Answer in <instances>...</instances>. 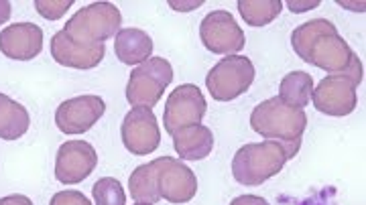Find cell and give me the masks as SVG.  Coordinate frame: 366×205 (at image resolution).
<instances>
[{
  "label": "cell",
  "mask_w": 366,
  "mask_h": 205,
  "mask_svg": "<svg viewBox=\"0 0 366 205\" xmlns=\"http://www.w3.org/2000/svg\"><path fill=\"white\" fill-rule=\"evenodd\" d=\"M301 139L295 141L249 142L236 151L232 159V175L240 185L257 187L281 173L285 163L300 153Z\"/></svg>",
  "instance_id": "obj_1"
},
{
  "label": "cell",
  "mask_w": 366,
  "mask_h": 205,
  "mask_svg": "<svg viewBox=\"0 0 366 205\" xmlns=\"http://www.w3.org/2000/svg\"><path fill=\"white\" fill-rule=\"evenodd\" d=\"M250 126L264 141H295L307 129V116L300 108H291L279 98L261 102L250 114Z\"/></svg>",
  "instance_id": "obj_2"
},
{
  "label": "cell",
  "mask_w": 366,
  "mask_h": 205,
  "mask_svg": "<svg viewBox=\"0 0 366 205\" xmlns=\"http://www.w3.org/2000/svg\"><path fill=\"white\" fill-rule=\"evenodd\" d=\"M122 14L112 2H92L74 14L66 23L69 37L79 43H104L120 31Z\"/></svg>",
  "instance_id": "obj_3"
},
{
  "label": "cell",
  "mask_w": 366,
  "mask_h": 205,
  "mask_svg": "<svg viewBox=\"0 0 366 205\" xmlns=\"http://www.w3.org/2000/svg\"><path fill=\"white\" fill-rule=\"evenodd\" d=\"M173 79V67L163 57H151L137 65L127 84V100L132 108H153Z\"/></svg>",
  "instance_id": "obj_4"
},
{
  "label": "cell",
  "mask_w": 366,
  "mask_h": 205,
  "mask_svg": "<svg viewBox=\"0 0 366 205\" xmlns=\"http://www.w3.org/2000/svg\"><path fill=\"white\" fill-rule=\"evenodd\" d=\"M254 81V65L244 55H226L209 69L206 88L218 102L236 100L249 90Z\"/></svg>",
  "instance_id": "obj_5"
},
{
  "label": "cell",
  "mask_w": 366,
  "mask_h": 205,
  "mask_svg": "<svg viewBox=\"0 0 366 205\" xmlns=\"http://www.w3.org/2000/svg\"><path fill=\"white\" fill-rule=\"evenodd\" d=\"M206 110H208V102L197 86L194 84L177 86L165 102V112H163L165 130L173 136L177 130L202 124Z\"/></svg>",
  "instance_id": "obj_6"
},
{
  "label": "cell",
  "mask_w": 366,
  "mask_h": 205,
  "mask_svg": "<svg viewBox=\"0 0 366 205\" xmlns=\"http://www.w3.org/2000/svg\"><path fill=\"white\" fill-rule=\"evenodd\" d=\"M199 39L216 55H238L247 45L244 31L228 11H212L199 25Z\"/></svg>",
  "instance_id": "obj_7"
},
{
  "label": "cell",
  "mask_w": 366,
  "mask_h": 205,
  "mask_svg": "<svg viewBox=\"0 0 366 205\" xmlns=\"http://www.w3.org/2000/svg\"><path fill=\"white\" fill-rule=\"evenodd\" d=\"M120 136L127 146V151L137 156L155 153L161 144V129L153 110L149 108H132L129 114L124 116Z\"/></svg>",
  "instance_id": "obj_8"
},
{
  "label": "cell",
  "mask_w": 366,
  "mask_h": 205,
  "mask_svg": "<svg viewBox=\"0 0 366 205\" xmlns=\"http://www.w3.org/2000/svg\"><path fill=\"white\" fill-rule=\"evenodd\" d=\"M157 189L161 199L169 204H187L196 197V173L183 163L182 159L161 156L159 159Z\"/></svg>",
  "instance_id": "obj_9"
},
{
  "label": "cell",
  "mask_w": 366,
  "mask_h": 205,
  "mask_svg": "<svg viewBox=\"0 0 366 205\" xmlns=\"http://www.w3.org/2000/svg\"><path fill=\"white\" fill-rule=\"evenodd\" d=\"M98 165V154L90 142L67 141L55 156V179L64 185H76L88 179Z\"/></svg>",
  "instance_id": "obj_10"
},
{
  "label": "cell",
  "mask_w": 366,
  "mask_h": 205,
  "mask_svg": "<svg viewBox=\"0 0 366 205\" xmlns=\"http://www.w3.org/2000/svg\"><path fill=\"white\" fill-rule=\"evenodd\" d=\"M106 104L100 96H78L59 104L55 124L64 134H84L104 116Z\"/></svg>",
  "instance_id": "obj_11"
},
{
  "label": "cell",
  "mask_w": 366,
  "mask_h": 205,
  "mask_svg": "<svg viewBox=\"0 0 366 205\" xmlns=\"http://www.w3.org/2000/svg\"><path fill=\"white\" fill-rule=\"evenodd\" d=\"M312 102L322 114L348 116L354 112L358 96H356V88L348 79L332 74L324 77L317 84V88H314Z\"/></svg>",
  "instance_id": "obj_12"
},
{
  "label": "cell",
  "mask_w": 366,
  "mask_h": 205,
  "mask_svg": "<svg viewBox=\"0 0 366 205\" xmlns=\"http://www.w3.org/2000/svg\"><path fill=\"white\" fill-rule=\"evenodd\" d=\"M106 47L104 43H79L67 35L61 29L55 33L51 39V55L53 59L64 67H74V69H94L96 65L102 64Z\"/></svg>",
  "instance_id": "obj_13"
},
{
  "label": "cell",
  "mask_w": 366,
  "mask_h": 205,
  "mask_svg": "<svg viewBox=\"0 0 366 205\" xmlns=\"http://www.w3.org/2000/svg\"><path fill=\"white\" fill-rule=\"evenodd\" d=\"M43 49V31L35 23H14L0 31V51L14 61H31Z\"/></svg>",
  "instance_id": "obj_14"
},
{
  "label": "cell",
  "mask_w": 366,
  "mask_h": 205,
  "mask_svg": "<svg viewBox=\"0 0 366 205\" xmlns=\"http://www.w3.org/2000/svg\"><path fill=\"white\" fill-rule=\"evenodd\" d=\"M352 49L350 45L342 39V35L336 33H326L315 39L314 45L310 47L305 64H312L320 69H326L327 74H338L342 71L350 57H352Z\"/></svg>",
  "instance_id": "obj_15"
},
{
  "label": "cell",
  "mask_w": 366,
  "mask_h": 205,
  "mask_svg": "<svg viewBox=\"0 0 366 205\" xmlns=\"http://www.w3.org/2000/svg\"><path fill=\"white\" fill-rule=\"evenodd\" d=\"M173 146L182 161H202L214 149V134L204 124H194L173 134Z\"/></svg>",
  "instance_id": "obj_16"
},
{
  "label": "cell",
  "mask_w": 366,
  "mask_h": 205,
  "mask_svg": "<svg viewBox=\"0 0 366 205\" xmlns=\"http://www.w3.org/2000/svg\"><path fill=\"white\" fill-rule=\"evenodd\" d=\"M114 51L124 65H141L151 59L153 39L141 29H120L114 39Z\"/></svg>",
  "instance_id": "obj_17"
},
{
  "label": "cell",
  "mask_w": 366,
  "mask_h": 205,
  "mask_svg": "<svg viewBox=\"0 0 366 205\" xmlns=\"http://www.w3.org/2000/svg\"><path fill=\"white\" fill-rule=\"evenodd\" d=\"M29 124L31 118L25 106L0 91V139L16 141L29 130Z\"/></svg>",
  "instance_id": "obj_18"
},
{
  "label": "cell",
  "mask_w": 366,
  "mask_h": 205,
  "mask_svg": "<svg viewBox=\"0 0 366 205\" xmlns=\"http://www.w3.org/2000/svg\"><path fill=\"white\" fill-rule=\"evenodd\" d=\"M157 175L159 159L134 169V173L129 179V189H131V197L137 204L155 205L161 199L157 189Z\"/></svg>",
  "instance_id": "obj_19"
},
{
  "label": "cell",
  "mask_w": 366,
  "mask_h": 205,
  "mask_svg": "<svg viewBox=\"0 0 366 205\" xmlns=\"http://www.w3.org/2000/svg\"><path fill=\"white\" fill-rule=\"evenodd\" d=\"M312 91H314V77L305 71H291L281 79L277 98L291 108L303 110L312 100Z\"/></svg>",
  "instance_id": "obj_20"
},
{
  "label": "cell",
  "mask_w": 366,
  "mask_h": 205,
  "mask_svg": "<svg viewBox=\"0 0 366 205\" xmlns=\"http://www.w3.org/2000/svg\"><path fill=\"white\" fill-rule=\"evenodd\" d=\"M283 11L281 0H240L238 13L249 26H267Z\"/></svg>",
  "instance_id": "obj_21"
},
{
  "label": "cell",
  "mask_w": 366,
  "mask_h": 205,
  "mask_svg": "<svg viewBox=\"0 0 366 205\" xmlns=\"http://www.w3.org/2000/svg\"><path fill=\"white\" fill-rule=\"evenodd\" d=\"M338 29L332 25L326 19H314L310 23H303L300 25L293 33H291V45H293V51L300 55L301 61H305L310 47L314 45V41L320 35H326V33H336Z\"/></svg>",
  "instance_id": "obj_22"
},
{
  "label": "cell",
  "mask_w": 366,
  "mask_h": 205,
  "mask_svg": "<svg viewBox=\"0 0 366 205\" xmlns=\"http://www.w3.org/2000/svg\"><path fill=\"white\" fill-rule=\"evenodd\" d=\"M92 195L96 205H127V193L122 189L120 181L112 177L96 181L92 187Z\"/></svg>",
  "instance_id": "obj_23"
},
{
  "label": "cell",
  "mask_w": 366,
  "mask_h": 205,
  "mask_svg": "<svg viewBox=\"0 0 366 205\" xmlns=\"http://www.w3.org/2000/svg\"><path fill=\"white\" fill-rule=\"evenodd\" d=\"M35 9H37V13L43 19L57 21V19H61L66 14V11L71 9V0H59V2H55V0H37L35 2Z\"/></svg>",
  "instance_id": "obj_24"
},
{
  "label": "cell",
  "mask_w": 366,
  "mask_h": 205,
  "mask_svg": "<svg viewBox=\"0 0 366 205\" xmlns=\"http://www.w3.org/2000/svg\"><path fill=\"white\" fill-rule=\"evenodd\" d=\"M332 76V74H330ZM334 76H340L344 77V79H348L350 84H352L354 88H358L360 84H362V79H365V69H362V61L358 59V55L356 53H352V57H350V61H348V65L342 69V71H338V74H334Z\"/></svg>",
  "instance_id": "obj_25"
},
{
  "label": "cell",
  "mask_w": 366,
  "mask_h": 205,
  "mask_svg": "<svg viewBox=\"0 0 366 205\" xmlns=\"http://www.w3.org/2000/svg\"><path fill=\"white\" fill-rule=\"evenodd\" d=\"M49 205H92L90 199L84 193L74 191V189H66V191L55 193L51 197Z\"/></svg>",
  "instance_id": "obj_26"
},
{
  "label": "cell",
  "mask_w": 366,
  "mask_h": 205,
  "mask_svg": "<svg viewBox=\"0 0 366 205\" xmlns=\"http://www.w3.org/2000/svg\"><path fill=\"white\" fill-rule=\"evenodd\" d=\"M230 205H269V201L259 197V195H240V197L232 199Z\"/></svg>",
  "instance_id": "obj_27"
},
{
  "label": "cell",
  "mask_w": 366,
  "mask_h": 205,
  "mask_svg": "<svg viewBox=\"0 0 366 205\" xmlns=\"http://www.w3.org/2000/svg\"><path fill=\"white\" fill-rule=\"evenodd\" d=\"M0 205H33V201L26 195H6L0 197Z\"/></svg>",
  "instance_id": "obj_28"
},
{
  "label": "cell",
  "mask_w": 366,
  "mask_h": 205,
  "mask_svg": "<svg viewBox=\"0 0 366 205\" xmlns=\"http://www.w3.org/2000/svg\"><path fill=\"white\" fill-rule=\"evenodd\" d=\"M320 2L314 0V2H289V9H291V13H305V11H310V9H315Z\"/></svg>",
  "instance_id": "obj_29"
},
{
  "label": "cell",
  "mask_w": 366,
  "mask_h": 205,
  "mask_svg": "<svg viewBox=\"0 0 366 205\" xmlns=\"http://www.w3.org/2000/svg\"><path fill=\"white\" fill-rule=\"evenodd\" d=\"M11 13H13V6H11V2H6V0H0V25H4V23L11 19Z\"/></svg>",
  "instance_id": "obj_30"
},
{
  "label": "cell",
  "mask_w": 366,
  "mask_h": 205,
  "mask_svg": "<svg viewBox=\"0 0 366 205\" xmlns=\"http://www.w3.org/2000/svg\"><path fill=\"white\" fill-rule=\"evenodd\" d=\"M134 205H151V204H134Z\"/></svg>",
  "instance_id": "obj_31"
}]
</instances>
